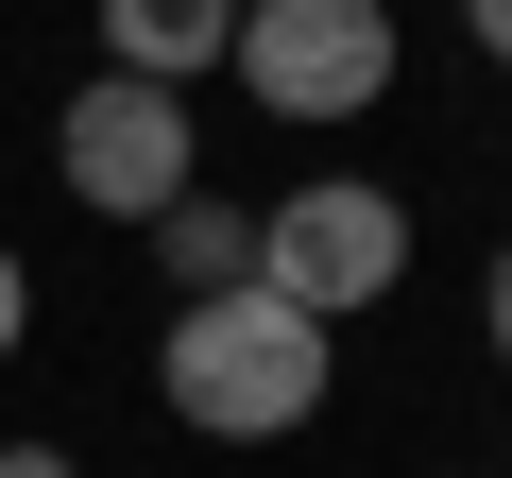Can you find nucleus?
Returning a JSON list of instances; mask_svg holds the SVG:
<instances>
[{
  "instance_id": "obj_5",
  "label": "nucleus",
  "mask_w": 512,
  "mask_h": 478,
  "mask_svg": "<svg viewBox=\"0 0 512 478\" xmlns=\"http://www.w3.org/2000/svg\"><path fill=\"white\" fill-rule=\"evenodd\" d=\"M222 52H239V0H103V69L120 86H171L188 103Z\"/></svg>"
},
{
  "instance_id": "obj_9",
  "label": "nucleus",
  "mask_w": 512,
  "mask_h": 478,
  "mask_svg": "<svg viewBox=\"0 0 512 478\" xmlns=\"http://www.w3.org/2000/svg\"><path fill=\"white\" fill-rule=\"evenodd\" d=\"M0 478H86V461L69 444H0Z\"/></svg>"
},
{
  "instance_id": "obj_3",
  "label": "nucleus",
  "mask_w": 512,
  "mask_h": 478,
  "mask_svg": "<svg viewBox=\"0 0 512 478\" xmlns=\"http://www.w3.org/2000/svg\"><path fill=\"white\" fill-rule=\"evenodd\" d=\"M393 0H239V86L274 103V120H376L393 103Z\"/></svg>"
},
{
  "instance_id": "obj_8",
  "label": "nucleus",
  "mask_w": 512,
  "mask_h": 478,
  "mask_svg": "<svg viewBox=\"0 0 512 478\" xmlns=\"http://www.w3.org/2000/svg\"><path fill=\"white\" fill-rule=\"evenodd\" d=\"M461 35H478V52H495V69H512V0H461Z\"/></svg>"
},
{
  "instance_id": "obj_6",
  "label": "nucleus",
  "mask_w": 512,
  "mask_h": 478,
  "mask_svg": "<svg viewBox=\"0 0 512 478\" xmlns=\"http://www.w3.org/2000/svg\"><path fill=\"white\" fill-rule=\"evenodd\" d=\"M137 239L171 257V308H188V291H256V205H205V188H188V205H154Z\"/></svg>"
},
{
  "instance_id": "obj_2",
  "label": "nucleus",
  "mask_w": 512,
  "mask_h": 478,
  "mask_svg": "<svg viewBox=\"0 0 512 478\" xmlns=\"http://www.w3.org/2000/svg\"><path fill=\"white\" fill-rule=\"evenodd\" d=\"M256 291L308 308V325L342 342L359 308H393V291H410V205H393V188H359V171L274 188V205H256Z\"/></svg>"
},
{
  "instance_id": "obj_10",
  "label": "nucleus",
  "mask_w": 512,
  "mask_h": 478,
  "mask_svg": "<svg viewBox=\"0 0 512 478\" xmlns=\"http://www.w3.org/2000/svg\"><path fill=\"white\" fill-rule=\"evenodd\" d=\"M478 325H495V359H512V257H495V274H478Z\"/></svg>"
},
{
  "instance_id": "obj_4",
  "label": "nucleus",
  "mask_w": 512,
  "mask_h": 478,
  "mask_svg": "<svg viewBox=\"0 0 512 478\" xmlns=\"http://www.w3.org/2000/svg\"><path fill=\"white\" fill-rule=\"evenodd\" d=\"M52 171H69V205H86V222H154V205H188V188H205L188 103H171V86H120V69H86V86H69Z\"/></svg>"
},
{
  "instance_id": "obj_7",
  "label": "nucleus",
  "mask_w": 512,
  "mask_h": 478,
  "mask_svg": "<svg viewBox=\"0 0 512 478\" xmlns=\"http://www.w3.org/2000/svg\"><path fill=\"white\" fill-rule=\"evenodd\" d=\"M35 342V274H18V239H0V359Z\"/></svg>"
},
{
  "instance_id": "obj_1",
  "label": "nucleus",
  "mask_w": 512,
  "mask_h": 478,
  "mask_svg": "<svg viewBox=\"0 0 512 478\" xmlns=\"http://www.w3.org/2000/svg\"><path fill=\"white\" fill-rule=\"evenodd\" d=\"M325 376H342V342H325L308 308H274V291H188L171 342H154V393H171V427H205V444H291V427L325 410Z\"/></svg>"
}]
</instances>
